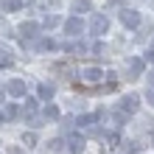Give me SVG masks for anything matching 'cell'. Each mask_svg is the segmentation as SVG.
<instances>
[{"instance_id": "obj_1", "label": "cell", "mask_w": 154, "mask_h": 154, "mask_svg": "<svg viewBox=\"0 0 154 154\" xmlns=\"http://www.w3.org/2000/svg\"><path fill=\"white\" fill-rule=\"evenodd\" d=\"M143 67H146V62L140 56H126V81H137L143 76Z\"/></svg>"}, {"instance_id": "obj_2", "label": "cell", "mask_w": 154, "mask_h": 154, "mask_svg": "<svg viewBox=\"0 0 154 154\" xmlns=\"http://www.w3.org/2000/svg\"><path fill=\"white\" fill-rule=\"evenodd\" d=\"M106 31H109V20H106V14H95L93 23H90V34H93V37H104Z\"/></svg>"}, {"instance_id": "obj_3", "label": "cell", "mask_w": 154, "mask_h": 154, "mask_svg": "<svg viewBox=\"0 0 154 154\" xmlns=\"http://www.w3.org/2000/svg\"><path fill=\"white\" fill-rule=\"evenodd\" d=\"M23 118H25V121H28L31 126H42V123H39V104H37V98L25 104V109H23Z\"/></svg>"}, {"instance_id": "obj_4", "label": "cell", "mask_w": 154, "mask_h": 154, "mask_svg": "<svg viewBox=\"0 0 154 154\" xmlns=\"http://www.w3.org/2000/svg\"><path fill=\"white\" fill-rule=\"evenodd\" d=\"M121 23L126 28H137L140 25V11H134V8H123L121 11Z\"/></svg>"}, {"instance_id": "obj_5", "label": "cell", "mask_w": 154, "mask_h": 154, "mask_svg": "<svg viewBox=\"0 0 154 154\" xmlns=\"http://www.w3.org/2000/svg\"><path fill=\"white\" fill-rule=\"evenodd\" d=\"M140 109V95H126L123 101H121V112H126V115H132V112H137Z\"/></svg>"}, {"instance_id": "obj_6", "label": "cell", "mask_w": 154, "mask_h": 154, "mask_svg": "<svg viewBox=\"0 0 154 154\" xmlns=\"http://www.w3.org/2000/svg\"><path fill=\"white\" fill-rule=\"evenodd\" d=\"M81 31H84V23H81V17H70V20L65 23V34H70V37H81Z\"/></svg>"}, {"instance_id": "obj_7", "label": "cell", "mask_w": 154, "mask_h": 154, "mask_svg": "<svg viewBox=\"0 0 154 154\" xmlns=\"http://www.w3.org/2000/svg\"><path fill=\"white\" fill-rule=\"evenodd\" d=\"M17 34H20V37L23 39H31V37H37V34H39V23H23L20 25V28H17Z\"/></svg>"}, {"instance_id": "obj_8", "label": "cell", "mask_w": 154, "mask_h": 154, "mask_svg": "<svg viewBox=\"0 0 154 154\" xmlns=\"http://www.w3.org/2000/svg\"><path fill=\"white\" fill-rule=\"evenodd\" d=\"M65 143L70 146V151H73V154H81V151H84V146H87L84 134H70V137H67Z\"/></svg>"}, {"instance_id": "obj_9", "label": "cell", "mask_w": 154, "mask_h": 154, "mask_svg": "<svg viewBox=\"0 0 154 154\" xmlns=\"http://www.w3.org/2000/svg\"><path fill=\"white\" fill-rule=\"evenodd\" d=\"M81 79L90 81V84H95V81L104 79V70H101V67H87V70H81Z\"/></svg>"}, {"instance_id": "obj_10", "label": "cell", "mask_w": 154, "mask_h": 154, "mask_svg": "<svg viewBox=\"0 0 154 154\" xmlns=\"http://www.w3.org/2000/svg\"><path fill=\"white\" fill-rule=\"evenodd\" d=\"M6 90H8L11 95L20 98V95H25V81H23V79H11V81L6 84Z\"/></svg>"}, {"instance_id": "obj_11", "label": "cell", "mask_w": 154, "mask_h": 154, "mask_svg": "<svg viewBox=\"0 0 154 154\" xmlns=\"http://www.w3.org/2000/svg\"><path fill=\"white\" fill-rule=\"evenodd\" d=\"M37 95H39V101H51V98L56 95V87L45 81V84H39V87H37Z\"/></svg>"}, {"instance_id": "obj_12", "label": "cell", "mask_w": 154, "mask_h": 154, "mask_svg": "<svg viewBox=\"0 0 154 154\" xmlns=\"http://www.w3.org/2000/svg\"><path fill=\"white\" fill-rule=\"evenodd\" d=\"M98 118H104V112H95V115H81L76 123H79V129H90V126H93Z\"/></svg>"}, {"instance_id": "obj_13", "label": "cell", "mask_w": 154, "mask_h": 154, "mask_svg": "<svg viewBox=\"0 0 154 154\" xmlns=\"http://www.w3.org/2000/svg\"><path fill=\"white\" fill-rule=\"evenodd\" d=\"M34 48H37V51H59V45L53 39H48V37H42V39L34 42Z\"/></svg>"}, {"instance_id": "obj_14", "label": "cell", "mask_w": 154, "mask_h": 154, "mask_svg": "<svg viewBox=\"0 0 154 154\" xmlns=\"http://www.w3.org/2000/svg\"><path fill=\"white\" fill-rule=\"evenodd\" d=\"M70 8H73L76 14H84V11H90V8H93V0H73V3H70Z\"/></svg>"}, {"instance_id": "obj_15", "label": "cell", "mask_w": 154, "mask_h": 154, "mask_svg": "<svg viewBox=\"0 0 154 154\" xmlns=\"http://www.w3.org/2000/svg\"><path fill=\"white\" fill-rule=\"evenodd\" d=\"M0 8H3V11H20L23 3L20 0H0Z\"/></svg>"}, {"instance_id": "obj_16", "label": "cell", "mask_w": 154, "mask_h": 154, "mask_svg": "<svg viewBox=\"0 0 154 154\" xmlns=\"http://www.w3.org/2000/svg\"><path fill=\"white\" fill-rule=\"evenodd\" d=\"M45 149H48V151H53V154H56V151H62V149H65V137H53V140H48V146H45Z\"/></svg>"}, {"instance_id": "obj_17", "label": "cell", "mask_w": 154, "mask_h": 154, "mask_svg": "<svg viewBox=\"0 0 154 154\" xmlns=\"http://www.w3.org/2000/svg\"><path fill=\"white\" fill-rule=\"evenodd\" d=\"M45 118H48V121H59V106L56 104H48L45 106V112H42Z\"/></svg>"}, {"instance_id": "obj_18", "label": "cell", "mask_w": 154, "mask_h": 154, "mask_svg": "<svg viewBox=\"0 0 154 154\" xmlns=\"http://www.w3.org/2000/svg\"><path fill=\"white\" fill-rule=\"evenodd\" d=\"M56 23H59V17H56V14H48V17L42 20V28H53Z\"/></svg>"}, {"instance_id": "obj_19", "label": "cell", "mask_w": 154, "mask_h": 154, "mask_svg": "<svg viewBox=\"0 0 154 154\" xmlns=\"http://www.w3.org/2000/svg\"><path fill=\"white\" fill-rule=\"evenodd\" d=\"M3 115H6V121H8V118H17V115H20V109H17V106H14V104H8Z\"/></svg>"}, {"instance_id": "obj_20", "label": "cell", "mask_w": 154, "mask_h": 154, "mask_svg": "<svg viewBox=\"0 0 154 154\" xmlns=\"http://www.w3.org/2000/svg\"><path fill=\"white\" fill-rule=\"evenodd\" d=\"M123 151H129V154H134V151H140V146L134 140H129V143H123Z\"/></svg>"}, {"instance_id": "obj_21", "label": "cell", "mask_w": 154, "mask_h": 154, "mask_svg": "<svg viewBox=\"0 0 154 154\" xmlns=\"http://www.w3.org/2000/svg\"><path fill=\"white\" fill-rule=\"evenodd\" d=\"M23 140H25V143H31V146H34V143H37V134H34V132H25V134H23Z\"/></svg>"}, {"instance_id": "obj_22", "label": "cell", "mask_w": 154, "mask_h": 154, "mask_svg": "<svg viewBox=\"0 0 154 154\" xmlns=\"http://www.w3.org/2000/svg\"><path fill=\"white\" fill-rule=\"evenodd\" d=\"M8 154H23V149L20 146H8Z\"/></svg>"}, {"instance_id": "obj_23", "label": "cell", "mask_w": 154, "mask_h": 154, "mask_svg": "<svg viewBox=\"0 0 154 154\" xmlns=\"http://www.w3.org/2000/svg\"><path fill=\"white\" fill-rule=\"evenodd\" d=\"M146 98H149V104L154 106V90H149V93H146Z\"/></svg>"}, {"instance_id": "obj_24", "label": "cell", "mask_w": 154, "mask_h": 154, "mask_svg": "<svg viewBox=\"0 0 154 154\" xmlns=\"http://www.w3.org/2000/svg\"><path fill=\"white\" fill-rule=\"evenodd\" d=\"M146 59H149V62H151V65H154V48H151V51L146 53Z\"/></svg>"}, {"instance_id": "obj_25", "label": "cell", "mask_w": 154, "mask_h": 154, "mask_svg": "<svg viewBox=\"0 0 154 154\" xmlns=\"http://www.w3.org/2000/svg\"><path fill=\"white\" fill-rule=\"evenodd\" d=\"M0 31H6V20H3V17H0Z\"/></svg>"}, {"instance_id": "obj_26", "label": "cell", "mask_w": 154, "mask_h": 154, "mask_svg": "<svg viewBox=\"0 0 154 154\" xmlns=\"http://www.w3.org/2000/svg\"><path fill=\"white\" fill-rule=\"evenodd\" d=\"M149 81H151V84H154V70H151V73H149Z\"/></svg>"}, {"instance_id": "obj_27", "label": "cell", "mask_w": 154, "mask_h": 154, "mask_svg": "<svg viewBox=\"0 0 154 154\" xmlns=\"http://www.w3.org/2000/svg\"><path fill=\"white\" fill-rule=\"evenodd\" d=\"M3 121H6V115H3V112H0V123H3Z\"/></svg>"}, {"instance_id": "obj_28", "label": "cell", "mask_w": 154, "mask_h": 154, "mask_svg": "<svg viewBox=\"0 0 154 154\" xmlns=\"http://www.w3.org/2000/svg\"><path fill=\"white\" fill-rule=\"evenodd\" d=\"M0 101H3V90H0Z\"/></svg>"}]
</instances>
